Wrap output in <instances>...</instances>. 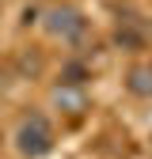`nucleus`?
Masks as SVG:
<instances>
[{
	"instance_id": "nucleus-1",
	"label": "nucleus",
	"mask_w": 152,
	"mask_h": 159,
	"mask_svg": "<svg viewBox=\"0 0 152 159\" xmlns=\"http://www.w3.org/2000/svg\"><path fill=\"white\" fill-rule=\"evenodd\" d=\"M19 148H23L27 155H46L50 152V129L42 117H34L31 125H23V133H19Z\"/></svg>"
},
{
	"instance_id": "nucleus-2",
	"label": "nucleus",
	"mask_w": 152,
	"mask_h": 159,
	"mask_svg": "<svg viewBox=\"0 0 152 159\" xmlns=\"http://www.w3.org/2000/svg\"><path fill=\"white\" fill-rule=\"evenodd\" d=\"M50 30L69 38V34H80L84 23H80V15H76L72 8H57V11H50Z\"/></svg>"
},
{
	"instance_id": "nucleus-3",
	"label": "nucleus",
	"mask_w": 152,
	"mask_h": 159,
	"mask_svg": "<svg viewBox=\"0 0 152 159\" xmlns=\"http://www.w3.org/2000/svg\"><path fill=\"white\" fill-rule=\"evenodd\" d=\"M148 76H152V72H133V76H129V87L137 91V95H148V91H152V84H148Z\"/></svg>"
},
{
	"instance_id": "nucleus-4",
	"label": "nucleus",
	"mask_w": 152,
	"mask_h": 159,
	"mask_svg": "<svg viewBox=\"0 0 152 159\" xmlns=\"http://www.w3.org/2000/svg\"><path fill=\"white\" fill-rule=\"evenodd\" d=\"M57 102H69V106L80 110V106H84V98H80V95H69V91H57Z\"/></svg>"
},
{
	"instance_id": "nucleus-5",
	"label": "nucleus",
	"mask_w": 152,
	"mask_h": 159,
	"mask_svg": "<svg viewBox=\"0 0 152 159\" xmlns=\"http://www.w3.org/2000/svg\"><path fill=\"white\" fill-rule=\"evenodd\" d=\"M80 76H84L80 65H69V68H65V84H80Z\"/></svg>"
}]
</instances>
